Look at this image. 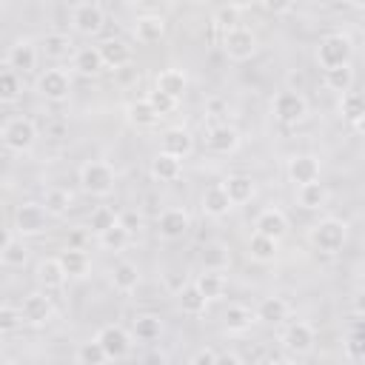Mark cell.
<instances>
[{"label": "cell", "instance_id": "cell-41", "mask_svg": "<svg viewBox=\"0 0 365 365\" xmlns=\"http://www.w3.org/2000/svg\"><path fill=\"white\" fill-rule=\"evenodd\" d=\"M97 242H100V248H106V251H111V254H120V251L128 248V242H131V231L120 222V225L108 228L106 234H100Z\"/></svg>", "mask_w": 365, "mask_h": 365}, {"label": "cell", "instance_id": "cell-10", "mask_svg": "<svg viewBox=\"0 0 365 365\" xmlns=\"http://www.w3.org/2000/svg\"><path fill=\"white\" fill-rule=\"evenodd\" d=\"M34 88H37V94H40L43 100H48V103H63V100H68V94H71V74H68L66 68H46V71L37 77Z\"/></svg>", "mask_w": 365, "mask_h": 365}, {"label": "cell", "instance_id": "cell-6", "mask_svg": "<svg viewBox=\"0 0 365 365\" xmlns=\"http://www.w3.org/2000/svg\"><path fill=\"white\" fill-rule=\"evenodd\" d=\"M68 17H71V29L83 37H97L106 26V11L100 3L94 0H86V3H74L68 9Z\"/></svg>", "mask_w": 365, "mask_h": 365}, {"label": "cell", "instance_id": "cell-14", "mask_svg": "<svg viewBox=\"0 0 365 365\" xmlns=\"http://www.w3.org/2000/svg\"><path fill=\"white\" fill-rule=\"evenodd\" d=\"M188 228H191V217L185 208H165L157 214V234L165 242L182 240L188 234Z\"/></svg>", "mask_w": 365, "mask_h": 365}, {"label": "cell", "instance_id": "cell-23", "mask_svg": "<svg viewBox=\"0 0 365 365\" xmlns=\"http://www.w3.org/2000/svg\"><path fill=\"white\" fill-rule=\"evenodd\" d=\"M71 68L83 77H97L106 63H103V54H100V46H80L71 57Z\"/></svg>", "mask_w": 365, "mask_h": 365}, {"label": "cell", "instance_id": "cell-17", "mask_svg": "<svg viewBox=\"0 0 365 365\" xmlns=\"http://www.w3.org/2000/svg\"><path fill=\"white\" fill-rule=\"evenodd\" d=\"M254 234H262V237H271V240H282L288 234V217L279 211V208H262L254 220Z\"/></svg>", "mask_w": 365, "mask_h": 365}, {"label": "cell", "instance_id": "cell-44", "mask_svg": "<svg viewBox=\"0 0 365 365\" xmlns=\"http://www.w3.org/2000/svg\"><path fill=\"white\" fill-rule=\"evenodd\" d=\"M322 83H325V88H331V91H336V94H348L351 86H354V68H351V66L331 68V71H325Z\"/></svg>", "mask_w": 365, "mask_h": 365}, {"label": "cell", "instance_id": "cell-21", "mask_svg": "<svg viewBox=\"0 0 365 365\" xmlns=\"http://www.w3.org/2000/svg\"><path fill=\"white\" fill-rule=\"evenodd\" d=\"M160 151H165V154H171V157H177V160H185V157L194 151V137H191V131L182 128V125L165 128V134H163V148H160Z\"/></svg>", "mask_w": 365, "mask_h": 365}, {"label": "cell", "instance_id": "cell-40", "mask_svg": "<svg viewBox=\"0 0 365 365\" xmlns=\"http://www.w3.org/2000/svg\"><path fill=\"white\" fill-rule=\"evenodd\" d=\"M248 257L254 259V262H274L277 259V240H271V237H262V234H251V240H248Z\"/></svg>", "mask_w": 365, "mask_h": 365}, {"label": "cell", "instance_id": "cell-9", "mask_svg": "<svg viewBox=\"0 0 365 365\" xmlns=\"http://www.w3.org/2000/svg\"><path fill=\"white\" fill-rule=\"evenodd\" d=\"M279 342H282V348H285L288 354L305 356V354H311L314 345H317V331H314L311 322H305V319H294V322L285 325Z\"/></svg>", "mask_w": 365, "mask_h": 365}, {"label": "cell", "instance_id": "cell-25", "mask_svg": "<svg viewBox=\"0 0 365 365\" xmlns=\"http://www.w3.org/2000/svg\"><path fill=\"white\" fill-rule=\"evenodd\" d=\"M220 185L225 188V194H228V200H231L234 205H245V202H251L254 194H257V185H254V180H251L248 174H231V177H225Z\"/></svg>", "mask_w": 365, "mask_h": 365}, {"label": "cell", "instance_id": "cell-33", "mask_svg": "<svg viewBox=\"0 0 365 365\" xmlns=\"http://www.w3.org/2000/svg\"><path fill=\"white\" fill-rule=\"evenodd\" d=\"M111 285H114V291H120V294H131V291H137V285H140V268L134 265V262H117L114 268H111Z\"/></svg>", "mask_w": 365, "mask_h": 365}, {"label": "cell", "instance_id": "cell-20", "mask_svg": "<svg viewBox=\"0 0 365 365\" xmlns=\"http://www.w3.org/2000/svg\"><path fill=\"white\" fill-rule=\"evenodd\" d=\"M100 54H103L106 68H114V71L131 66V60H134V48H131L125 40H120V37L103 40V43H100Z\"/></svg>", "mask_w": 365, "mask_h": 365}, {"label": "cell", "instance_id": "cell-39", "mask_svg": "<svg viewBox=\"0 0 365 365\" xmlns=\"http://www.w3.org/2000/svg\"><path fill=\"white\" fill-rule=\"evenodd\" d=\"M194 285L200 288V294H202L208 302H211V299H220V297L225 294V288H228L225 274H220V271H202V274H197Z\"/></svg>", "mask_w": 365, "mask_h": 365}, {"label": "cell", "instance_id": "cell-2", "mask_svg": "<svg viewBox=\"0 0 365 365\" xmlns=\"http://www.w3.org/2000/svg\"><path fill=\"white\" fill-rule=\"evenodd\" d=\"M308 240L322 254H339L342 245L348 242V222L339 220V217H325V220H319V222L311 225Z\"/></svg>", "mask_w": 365, "mask_h": 365}, {"label": "cell", "instance_id": "cell-42", "mask_svg": "<svg viewBox=\"0 0 365 365\" xmlns=\"http://www.w3.org/2000/svg\"><path fill=\"white\" fill-rule=\"evenodd\" d=\"M20 94H23V80H20V74L11 71V68H3V71H0V103L11 106V103L20 100Z\"/></svg>", "mask_w": 365, "mask_h": 365}, {"label": "cell", "instance_id": "cell-49", "mask_svg": "<svg viewBox=\"0 0 365 365\" xmlns=\"http://www.w3.org/2000/svg\"><path fill=\"white\" fill-rule=\"evenodd\" d=\"M20 325H26V322H23L20 308L3 305V308H0V331H3V334H11V331H17Z\"/></svg>", "mask_w": 365, "mask_h": 365}, {"label": "cell", "instance_id": "cell-51", "mask_svg": "<svg viewBox=\"0 0 365 365\" xmlns=\"http://www.w3.org/2000/svg\"><path fill=\"white\" fill-rule=\"evenodd\" d=\"M188 365H217V354H214L211 348H200V351L188 359Z\"/></svg>", "mask_w": 365, "mask_h": 365}, {"label": "cell", "instance_id": "cell-18", "mask_svg": "<svg viewBox=\"0 0 365 365\" xmlns=\"http://www.w3.org/2000/svg\"><path fill=\"white\" fill-rule=\"evenodd\" d=\"M37 48H40V54L46 57V60H68V57H74V40L68 37V34H63V31H48V34H43L40 37V43H37Z\"/></svg>", "mask_w": 365, "mask_h": 365}, {"label": "cell", "instance_id": "cell-13", "mask_svg": "<svg viewBox=\"0 0 365 365\" xmlns=\"http://www.w3.org/2000/svg\"><path fill=\"white\" fill-rule=\"evenodd\" d=\"M37 57H40V48L29 37H17L6 54V68L17 74H31L37 68Z\"/></svg>", "mask_w": 365, "mask_h": 365}, {"label": "cell", "instance_id": "cell-7", "mask_svg": "<svg viewBox=\"0 0 365 365\" xmlns=\"http://www.w3.org/2000/svg\"><path fill=\"white\" fill-rule=\"evenodd\" d=\"M271 111L282 125H297L308 117V100L297 88H285L271 100Z\"/></svg>", "mask_w": 365, "mask_h": 365}, {"label": "cell", "instance_id": "cell-34", "mask_svg": "<svg viewBox=\"0 0 365 365\" xmlns=\"http://www.w3.org/2000/svg\"><path fill=\"white\" fill-rule=\"evenodd\" d=\"M177 305H180V311L188 314V317H202L205 308H208V299L200 294V288H197L194 282H188V285H182V288L177 291Z\"/></svg>", "mask_w": 365, "mask_h": 365}, {"label": "cell", "instance_id": "cell-58", "mask_svg": "<svg viewBox=\"0 0 365 365\" xmlns=\"http://www.w3.org/2000/svg\"><path fill=\"white\" fill-rule=\"evenodd\" d=\"M362 217H365V214H362Z\"/></svg>", "mask_w": 365, "mask_h": 365}, {"label": "cell", "instance_id": "cell-16", "mask_svg": "<svg viewBox=\"0 0 365 365\" xmlns=\"http://www.w3.org/2000/svg\"><path fill=\"white\" fill-rule=\"evenodd\" d=\"M240 143H242V137H240V131L234 125H228V123H211L208 125V134H205L208 151H214V154H234L240 148Z\"/></svg>", "mask_w": 365, "mask_h": 365}, {"label": "cell", "instance_id": "cell-5", "mask_svg": "<svg viewBox=\"0 0 365 365\" xmlns=\"http://www.w3.org/2000/svg\"><path fill=\"white\" fill-rule=\"evenodd\" d=\"M48 228V211L43 202H20L11 217V231L17 237H37Z\"/></svg>", "mask_w": 365, "mask_h": 365}, {"label": "cell", "instance_id": "cell-32", "mask_svg": "<svg viewBox=\"0 0 365 365\" xmlns=\"http://www.w3.org/2000/svg\"><path fill=\"white\" fill-rule=\"evenodd\" d=\"M125 114H128V123L134 125V128H154L163 117L157 114V108L148 103V97H143V100H134V103H128V108H125Z\"/></svg>", "mask_w": 365, "mask_h": 365}, {"label": "cell", "instance_id": "cell-11", "mask_svg": "<svg viewBox=\"0 0 365 365\" xmlns=\"http://www.w3.org/2000/svg\"><path fill=\"white\" fill-rule=\"evenodd\" d=\"M94 339L103 345V351L108 354V359H125V356L131 354V348H134V334L125 331V328L117 325V322L103 325Z\"/></svg>", "mask_w": 365, "mask_h": 365}, {"label": "cell", "instance_id": "cell-54", "mask_svg": "<svg viewBox=\"0 0 365 365\" xmlns=\"http://www.w3.org/2000/svg\"><path fill=\"white\" fill-rule=\"evenodd\" d=\"M354 128H356V134H359V137H365V114H362V117L354 123Z\"/></svg>", "mask_w": 365, "mask_h": 365}, {"label": "cell", "instance_id": "cell-37", "mask_svg": "<svg viewBox=\"0 0 365 365\" xmlns=\"http://www.w3.org/2000/svg\"><path fill=\"white\" fill-rule=\"evenodd\" d=\"M325 202H328V188L322 182H311V185L297 188V205L302 211H319V208H325Z\"/></svg>", "mask_w": 365, "mask_h": 365}, {"label": "cell", "instance_id": "cell-3", "mask_svg": "<svg viewBox=\"0 0 365 365\" xmlns=\"http://www.w3.org/2000/svg\"><path fill=\"white\" fill-rule=\"evenodd\" d=\"M77 180H80V188L91 197H108L114 191V182H117V174L108 163L103 160H86L77 171Z\"/></svg>", "mask_w": 365, "mask_h": 365}, {"label": "cell", "instance_id": "cell-1", "mask_svg": "<svg viewBox=\"0 0 365 365\" xmlns=\"http://www.w3.org/2000/svg\"><path fill=\"white\" fill-rule=\"evenodd\" d=\"M0 140H3V148L11 151V154H29L37 143V125L31 117H9L0 128Z\"/></svg>", "mask_w": 365, "mask_h": 365}, {"label": "cell", "instance_id": "cell-46", "mask_svg": "<svg viewBox=\"0 0 365 365\" xmlns=\"http://www.w3.org/2000/svg\"><path fill=\"white\" fill-rule=\"evenodd\" d=\"M345 356L354 362H365V328H351L342 339Z\"/></svg>", "mask_w": 365, "mask_h": 365}, {"label": "cell", "instance_id": "cell-36", "mask_svg": "<svg viewBox=\"0 0 365 365\" xmlns=\"http://www.w3.org/2000/svg\"><path fill=\"white\" fill-rule=\"evenodd\" d=\"M131 334L140 342H154L163 334V319L157 314H137L134 322H131Z\"/></svg>", "mask_w": 365, "mask_h": 365}, {"label": "cell", "instance_id": "cell-27", "mask_svg": "<svg viewBox=\"0 0 365 365\" xmlns=\"http://www.w3.org/2000/svg\"><path fill=\"white\" fill-rule=\"evenodd\" d=\"M288 302L282 299V297H262L259 302H257V319L259 322H265V325H282L285 319H288Z\"/></svg>", "mask_w": 365, "mask_h": 365}, {"label": "cell", "instance_id": "cell-24", "mask_svg": "<svg viewBox=\"0 0 365 365\" xmlns=\"http://www.w3.org/2000/svg\"><path fill=\"white\" fill-rule=\"evenodd\" d=\"M200 262H202V271H228L231 268V248L220 240H211L202 245L200 251Z\"/></svg>", "mask_w": 365, "mask_h": 365}, {"label": "cell", "instance_id": "cell-53", "mask_svg": "<svg viewBox=\"0 0 365 365\" xmlns=\"http://www.w3.org/2000/svg\"><path fill=\"white\" fill-rule=\"evenodd\" d=\"M354 314H356V317H365V288L354 297Z\"/></svg>", "mask_w": 365, "mask_h": 365}, {"label": "cell", "instance_id": "cell-38", "mask_svg": "<svg viewBox=\"0 0 365 365\" xmlns=\"http://www.w3.org/2000/svg\"><path fill=\"white\" fill-rule=\"evenodd\" d=\"M60 262H63L68 279H83L88 274V268H91V259H88V254L83 248H66L60 254Z\"/></svg>", "mask_w": 365, "mask_h": 365}, {"label": "cell", "instance_id": "cell-47", "mask_svg": "<svg viewBox=\"0 0 365 365\" xmlns=\"http://www.w3.org/2000/svg\"><path fill=\"white\" fill-rule=\"evenodd\" d=\"M77 362L80 365H106L108 362V354L103 351V345L97 339H88V342H80L77 348Z\"/></svg>", "mask_w": 365, "mask_h": 365}, {"label": "cell", "instance_id": "cell-4", "mask_svg": "<svg viewBox=\"0 0 365 365\" xmlns=\"http://www.w3.org/2000/svg\"><path fill=\"white\" fill-rule=\"evenodd\" d=\"M351 57H354V40L342 31H334V34H325L317 46V63L331 71V68H342V66H351Z\"/></svg>", "mask_w": 365, "mask_h": 365}, {"label": "cell", "instance_id": "cell-45", "mask_svg": "<svg viewBox=\"0 0 365 365\" xmlns=\"http://www.w3.org/2000/svg\"><path fill=\"white\" fill-rule=\"evenodd\" d=\"M339 114L354 125V123L365 114V94H359V91L342 94V97H339Z\"/></svg>", "mask_w": 365, "mask_h": 365}, {"label": "cell", "instance_id": "cell-35", "mask_svg": "<svg viewBox=\"0 0 365 365\" xmlns=\"http://www.w3.org/2000/svg\"><path fill=\"white\" fill-rule=\"evenodd\" d=\"M254 322H257V314L245 305H228L225 314H222V325H225L228 334H245Z\"/></svg>", "mask_w": 365, "mask_h": 365}, {"label": "cell", "instance_id": "cell-8", "mask_svg": "<svg viewBox=\"0 0 365 365\" xmlns=\"http://www.w3.org/2000/svg\"><path fill=\"white\" fill-rule=\"evenodd\" d=\"M257 34L248 29V26H234L231 31H225L222 34V51H225V57L228 60H234V63H245V60H251L254 54H257Z\"/></svg>", "mask_w": 365, "mask_h": 365}, {"label": "cell", "instance_id": "cell-28", "mask_svg": "<svg viewBox=\"0 0 365 365\" xmlns=\"http://www.w3.org/2000/svg\"><path fill=\"white\" fill-rule=\"evenodd\" d=\"M43 208L48 211V217H66L68 211H71V205H74V197H71V191L68 188H60V185H48L46 191H43Z\"/></svg>", "mask_w": 365, "mask_h": 365}, {"label": "cell", "instance_id": "cell-55", "mask_svg": "<svg viewBox=\"0 0 365 365\" xmlns=\"http://www.w3.org/2000/svg\"><path fill=\"white\" fill-rule=\"evenodd\" d=\"M271 365H297V362H294V359H285V356H279V359H274Z\"/></svg>", "mask_w": 365, "mask_h": 365}, {"label": "cell", "instance_id": "cell-52", "mask_svg": "<svg viewBox=\"0 0 365 365\" xmlns=\"http://www.w3.org/2000/svg\"><path fill=\"white\" fill-rule=\"evenodd\" d=\"M217 365H242V362H240L237 354H228L225 351V354H217Z\"/></svg>", "mask_w": 365, "mask_h": 365}, {"label": "cell", "instance_id": "cell-31", "mask_svg": "<svg viewBox=\"0 0 365 365\" xmlns=\"http://www.w3.org/2000/svg\"><path fill=\"white\" fill-rule=\"evenodd\" d=\"M26 259H29V248H26L23 237H17L14 231H9L6 240H3V248H0V262L6 268H23Z\"/></svg>", "mask_w": 365, "mask_h": 365}, {"label": "cell", "instance_id": "cell-26", "mask_svg": "<svg viewBox=\"0 0 365 365\" xmlns=\"http://www.w3.org/2000/svg\"><path fill=\"white\" fill-rule=\"evenodd\" d=\"M151 177L157 182H177L182 177V160H177L165 151H157L151 157Z\"/></svg>", "mask_w": 365, "mask_h": 365}, {"label": "cell", "instance_id": "cell-50", "mask_svg": "<svg viewBox=\"0 0 365 365\" xmlns=\"http://www.w3.org/2000/svg\"><path fill=\"white\" fill-rule=\"evenodd\" d=\"M242 6H225V9H220L217 14H214V23L222 29V34L225 31H231L234 26H240V20H237V11H240Z\"/></svg>", "mask_w": 365, "mask_h": 365}, {"label": "cell", "instance_id": "cell-56", "mask_svg": "<svg viewBox=\"0 0 365 365\" xmlns=\"http://www.w3.org/2000/svg\"><path fill=\"white\" fill-rule=\"evenodd\" d=\"M351 6L354 9H365V0H351Z\"/></svg>", "mask_w": 365, "mask_h": 365}, {"label": "cell", "instance_id": "cell-57", "mask_svg": "<svg viewBox=\"0 0 365 365\" xmlns=\"http://www.w3.org/2000/svg\"><path fill=\"white\" fill-rule=\"evenodd\" d=\"M0 365H17V362H14L11 356H3V359H0Z\"/></svg>", "mask_w": 365, "mask_h": 365}, {"label": "cell", "instance_id": "cell-15", "mask_svg": "<svg viewBox=\"0 0 365 365\" xmlns=\"http://www.w3.org/2000/svg\"><path fill=\"white\" fill-rule=\"evenodd\" d=\"M285 174H288V180H291L297 188H302V185L319 182L322 165H319V160H317L314 154H294V157L288 160V165H285Z\"/></svg>", "mask_w": 365, "mask_h": 365}, {"label": "cell", "instance_id": "cell-22", "mask_svg": "<svg viewBox=\"0 0 365 365\" xmlns=\"http://www.w3.org/2000/svg\"><path fill=\"white\" fill-rule=\"evenodd\" d=\"M134 37L143 46H154L165 37V20L160 14H140L134 20Z\"/></svg>", "mask_w": 365, "mask_h": 365}, {"label": "cell", "instance_id": "cell-19", "mask_svg": "<svg viewBox=\"0 0 365 365\" xmlns=\"http://www.w3.org/2000/svg\"><path fill=\"white\" fill-rule=\"evenodd\" d=\"M34 279H37L40 288H46V291H60V288L66 285L68 274H66L60 257H46V259L37 262V268H34Z\"/></svg>", "mask_w": 365, "mask_h": 365}, {"label": "cell", "instance_id": "cell-12", "mask_svg": "<svg viewBox=\"0 0 365 365\" xmlns=\"http://www.w3.org/2000/svg\"><path fill=\"white\" fill-rule=\"evenodd\" d=\"M20 314H23V322H26V325H31V328H43V325H48V322L54 319V302H51L48 294H43V291H31V294L23 297V302H20Z\"/></svg>", "mask_w": 365, "mask_h": 365}, {"label": "cell", "instance_id": "cell-48", "mask_svg": "<svg viewBox=\"0 0 365 365\" xmlns=\"http://www.w3.org/2000/svg\"><path fill=\"white\" fill-rule=\"evenodd\" d=\"M148 103L157 108V114L160 117H165V114H171V111H177L180 108V100L177 97H171V94H163V91H148Z\"/></svg>", "mask_w": 365, "mask_h": 365}, {"label": "cell", "instance_id": "cell-43", "mask_svg": "<svg viewBox=\"0 0 365 365\" xmlns=\"http://www.w3.org/2000/svg\"><path fill=\"white\" fill-rule=\"evenodd\" d=\"M114 225H120V214L111 208V205H97L91 214H88V228L100 237V234H106L108 228H114Z\"/></svg>", "mask_w": 365, "mask_h": 365}, {"label": "cell", "instance_id": "cell-30", "mask_svg": "<svg viewBox=\"0 0 365 365\" xmlns=\"http://www.w3.org/2000/svg\"><path fill=\"white\" fill-rule=\"evenodd\" d=\"M154 88L180 100V97L185 94V88H188V77H185L182 68H163V71L154 77Z\"/></svg>", "mask_w": 365, "mask_h": 365}, {"label": "cell", "instance_id": "cell-29", "mask_svg": "<svg viewBox=\"0 0 365 365\" xmlns=\"http://www.w3.org/2000/svg\"><path fill=\"white\" fill-rule=\"evenodd\" d=\"M200 205H202V211H205L208 217H214V220L225 217V214L234 208V202L228 200V194H225V188H222L220 182L202 191V200H200Z\"/></svg>", "mask_w": 365, "mask_h": 365}]
</instances>
